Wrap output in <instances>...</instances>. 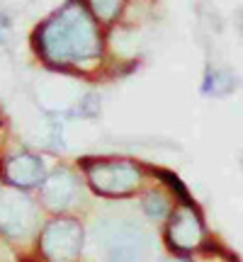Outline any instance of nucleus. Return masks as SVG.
Listing matches in <instances>:
<instances>
[{"instance_id": "4", "label": "nucleus", "mask_w": 243, "mask_h": 262, "mask_svg": "<svg viewBox=\"0 0 243 262\" xmlns=\"http://www.w3.org/2000/svg\"><path fill=\"white\" fill-rule=\"evenodd\" d=\"M83 248V228L73 219H56L39 235V250L49 262H75Z\"/></svg>"}, {"instance_id": "2", "label": "nucleus", "mask_w": 243, "mask_h": 262, "mask_svg": "<svg viewBox=\"0 0 243 262\" xmlns=\"http://www.w3.org/2000/svg\"><path fill=\"white\" fill-rule=\"evenodd\" d=\"M93 235L110 262H139L149 253V233L129 219H100Z\"/></svg>"}, {"instance_id": "7", "label": "nucleus", "mask_w": 243, "mask_h": 262, "mask_svg": "<svg viewBox=\"0 0 243 262\" xmlns=\"http://www.w3.org/2000/svg\"><path fill=\"white\" fill-rule=\"evenodd\" d=\"M44 163L32 153H15L3 163V178L17 189L37 187L44 182Z\"/></svg>"}, {"instance_id": "10", "label": "nucleus", "mask_w": 243, "mask_h": 262, "mask_svg": "<svg viewBox=\"0 0 243 262\" xmlns=\"http://www.w3.org/2000/svg\"><path fill=\"white\" fill-rule=\"evenodd\" d=\"M231 85H234V80H231V75H229V73L209 71V73H207V78H205L202 90H205L207 95H226L229 90H231Z\"/></svg>"}, {"instance_id": "3", "label": "nucleus", "mask_w": 243, "mask_h": 262, "mask_svg": "<svg viewBox=\"0 0 243 262\" xmlns=\"http://www.w3.org/2000/svg\"><path fill=\"white\" fill-rule=\"evenodd\" d=\"M83 168L93 189L105 196H127L139 187L141 182V170L131 160H121V158L83 160Z\"/></svg>"}, {"instance_id": "5", "label": "nucleus", "mask_w": 243, "mask_h": 262, "mask_svg": "<svg viewBox=\"0 0 243 262\" xmlns=\"http://www.w3.org/2000/svg\"><path fill=\"white\" fill-rule=\"evenodd\" d=\"M37 224V206L19 189H0V233L27 235Z\"/></svg>"}, {"instance_id": "6", "label": "nucleus", "mask_w": 243, "mask_h": 262, "mask_svg": "<svg viewBox=\"0 0 243 262\" xmlns=\"http://www.w3.org/2000/svg\"><path fill=\"white\" fill-rule=\"evenodd\" d=\"M166 238H168V245L173 250H180V253H190V250H197L202 241H205V226L199 221V216L192 206H185V209H178L175 216L170 219L168 231H166Z\"/></svg>"}, {"instance_id": "8", "label": "nucleus", "mask_w": 243, "mask_h": 262, "mask_svg": "<svg viewBox=\"0 0 243 262\" xmlns=\"http://www.w3.org/2000/svg\"><path fill=\"white\" fill-rule=\"evenodd\" d=\"M73 194H75V178L66 168H61L44 180L42 204L47 206L49 211H61V209L71 204Z\"/></svg>"}, {"instance_id": "9", "label": "nucleus", "mask_w": 243, "mask_h": 262, "mask_svg": "<svg viewBox=\"0 0 243 262\" xmlns=\"http://www.w3.org/2000/svg\"><path fill=\"white\" fill-rule=\"evenodd\" d=\"M88 5L93 10V15L103 22H112L117 15L121 12L124 0H88Z\"/></svg>"}, {"instance_id": "1", "label": "nucleus", "mask_w": 243, "mask_h": 262, "mask_svg": "<svg viewBox=\"0 0 243 262\" xmlns=\"http://www.w3.org/2000/svg\"><path fill=\"white\" fill-rule=\"evenodd\" d=\"M37 47L54 66L83 63L100 56V32L93 15L80 3H68L37 29Z\"/></svg>"}, {"instance_id": "11", "label": "nucleus", "mask_w": 243, "mask_h": 262, "mask_svg": "<svg viewBox=\"0 0 243 262\" xmlns=\"http://www.w3.org/2000/svg\"><path fill=\"white\" fill-rule=\"evenodd\" d=\"M144 209H146L153 219H163V216L168 214L170 204H168V199L160 194L158 189H153V192H149V194H146V199H144Z\"/></svg>"}]
</instances>
